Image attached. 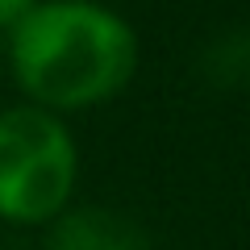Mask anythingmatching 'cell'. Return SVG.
<instances>
[{
    "label": "cell",
    "mask_w": 250,
    "mask_h": 250,
    "mask_svg": "<svg viewBox=\"0 0 250 250\" xmlns=\"http://www.w3.org/2000/svg\"><path fill=\"white\" fill-rule=\"evenodd\" d=\"M75 188V142L67 125L38 104L0 113V217L42 225L67 208Z\"/></svg>",
    "instance_id": "cell-2"
},
{
    "label": "cell",
    "mask_w": 250,
    "mask_h": 250,
    "mask_svg": "<svg viewBox=\"0 0 250 250\" xmlns=\"http://www.w3.org/2000/svg\"><path fill=\"white\" fill-rule=\"evenodd\" d=\"M196 71L205 83H213L217 92H233L250 83V25L229 29V34L213 38L200 54Z\"/></svg>",
    "instance_id": "cell-4"
},
{
    "label": "cell",
    "mask_w": 250,
    "mask_h": 250,
    "mask_svg": "<svg viewBox=\"0 0 250 250\" xmlns=\"http://www.w3.org/2000/svg\"><path fill=\"white\" fill-rule=\"evenodd\" d=\"M9 62L38 108H92L113 100L138 67V42L113 9L46 0L9 34Z\"/></svg>",
    "instance_id": "cell-1"
},
{
    "label": "cell",
    "mask_w": 250,
    "mask_h": 250,
    "mask_svg": "<svg viewBox=\"0 0 250 250\" xmlns=\"http://www.w3.org/2000/svg\"><path fill=\"white\" fill-rule=\"evenodd\" d=\"M54 250H146V246H142V233L121 217L75 213L67 221H59Z\"/></svg>",
    "instance_id": "cell-3"
},
{
    "label": "cell",
    "mask_w": 250,
    "mask_h": 250,
    "mask_svg": "<svg viewBox=\"0 0 250 250\" xmlns=\"http://www.w3.org/2000/svg\"><path fill=\"white\" fill-rule=\"evenodd\" d=\"M34 4H38V0H0V34H13V29L21 25V17H25Z\"/></svg>",
    "instance_id": "cell-5"
}]
</instances>
